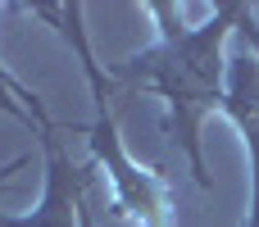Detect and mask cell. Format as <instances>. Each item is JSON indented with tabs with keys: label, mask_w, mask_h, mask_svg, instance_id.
I'll list each match as a JSON object with an SVG mask.
<instances>
[{
	"label": "cell",
	"mask_w": 259,
	"mask_h": 227,
	"mask_svg": "<svg viewBox=\"0 0 259 227\" xmlns=\"http://www.w3.org/2000/svg\"><path fill=\"white\" fill-rule=\"evenodd\" d=\"M246 18L241 0H223L200 27H173L164 23V36L137 55H127L109 77L118 91H150L168 105V141L187 155V168L200 191H209L205 146L200 127L214 109H223L228 96V59L223 41Z\"/></svg>",
	"instance_id": "1"
},
{
	"label": "cell",
	"mask_w": 259,
	"mask_h": 227,
	"mask_svg": "<svg viewBox=\"0 0 259 227\" xmlns=\"http://www.w3.org/2000/svg\"><path fill=\"white\" fill-rule=\"evenodd\" d=\"M36 18L55 23L59 36L73 46L82 73H87V86H91V100H96V123L87 127V141H91V159L96 168L109 173V187L123 205V214H132L141 227H168V209H164V196H159V182L150 173H141L132 164V155L123 150V137H118V109H114V77L100 73L96 55H91V41L82 32V5H27Z\"/></svg>",
	"instance_id": "2"
},
{
	"label": "cell",
	"mask_w": 259,
	"mask_h": 227,
	"mask_svg": "<svg viewBox=\"0 0 259 227\" xmlns=\"http://www.w3.org/2000/svg\"><path fill=\"white\" fill-rule=\"evenodd\" d=\"M36 127V141H41V155H46V191H41V205L32 214H0V227H82V205H87V191H91V168H77L64 150V137L59 127L46 118L32 123Z\"/></svg>",
	"instance_id": "3"
},
{
	"label": "cell",
	"mask_w": 259,
	"mask_h": 227,
	"mask_svg": "<svg viewBox=\"0 0 259 227\" xmlns=\"http://www.w3.org/2000/svg\"><path fill=\"white\" fill-rule=\"evenodd\" d=\"M223 114L241 127L246 150H250V214H246V227H259V55H250V46L237 59H228Z\"/></svg>",
	"instance_id": "4"
},
{
	"label": "cell",
	"mask_w": 259,
	"mask_h": 227,
	"mask_svg": "<svg viewBox=\"0 0 259 227\" xmlns=\"http://www.w3.org/2000/svg\"><path fill=\"white\" fill-rule=\"evenodd\" d=\"M0 114H9V118H18V123H27V127H32V118H36V114H46V105H41V96H36V91L18 86V82L0 68Z\"/></svg>",
	"instance_id": "5"
},
{
	"label": "cell",
	"mask_w": 259,
	"mask_h": 227,
	"mask_svg": "<svg viewBox=\"0 0 259 227\" xmlns=\"http://www.w3.org/2000/svg\"><path fill=\"white\" fill-rule=\"evenodd\" d=\"M23 164H27V159H23V155H18V159H9V164H5V168H0V182H9V173H18V168H23Z\"/></svg>",
	"instance_id": "6"
}]
</instances>
